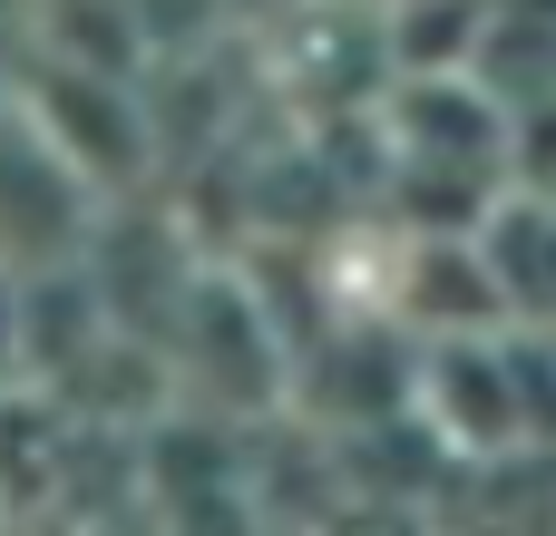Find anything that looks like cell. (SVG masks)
Masks as SVG:
<instances>
[{
	"instance_id": "cell-1",
	"label": "cell",
	"mask_w": 556,
	"mask_h": 536,
	"mask_svg": "<svg viewBox=\"0 0 556 536\" xmlns=\"http://www.w3.org/2000/svg\"><path fill=\"white\" fill-rule=\"evenodd\" d=\"M10 381H29V371H20V283H0V391H10Z\"/></svg>"
}]
</instances>
